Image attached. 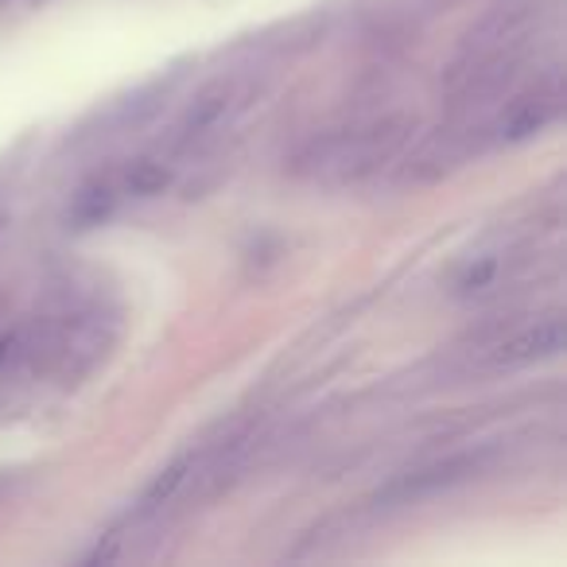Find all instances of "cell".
Segmentation results:
<instances>
[{
	"label": "cell",
	"mask_w": 567,
	"mask_h": 567,
	"mask_svg": "<svg viewBox=\"0 0 567 567\" xmlns=\"http://www.w3.org/2000/svg\"><path fill=\"white\" fill-rule=\"evenodd\" d=\"M17 486H20V474L17 471H0V505L17 494Z\"/></svg>",
	"instance_id": "4"
},
{
	"label": "cell",
	"mask_w": 567,
	"mask_h": 567,
	"mask_svg": "<svg viewBox=\"0 0 567 567\" xmlns=\"http://www.w3.org/2000/svg\"><path fill=\"white\" fill-rule=\"evenodd\" d=\"M559 350H564V316L548 311V316L528 319V323H509V327H489V331H482L478 339L458 354V365L474 373H502V370H520V365L559 358Z\"/></svg>",
	"instance_id": "3"
},
{
	"label": "cell",
	"mask_w": 567,
	"mask_h": 567,
	"mask_svg": "<svg viewBox=\"0 0 567 567\" xmlns=\"http://www.w3.org/2000/svg\"><path fill=\"white\" fill-rule=\"evenodd\" d=\"M260 90H265V79H260L252 66L210 79L187 102V110H183V117H179V125H175L167 148H172L175 156H187V152L203 148L206 141H214V136H221L226 128H234L237 121L252 110V102L260 97Z\"/></svg>",
	"instance_id": "2"
},
{
	"label": "cell",
	"mask_w": 567,
	"mask_h": 567,
	"mask_svg": "<svg viewBox=\"0 0 567 567\" xmlns=\"http://www.w3.org/2000/svg\"><path fill=\"white\" fill-rule=\"evenodd\" d=\"M412 136L409 117H365L308 136L288 159V175L311 187H354L396 164Z\"/></svg>",
	"instance_id": "1"
}]
</instances>
